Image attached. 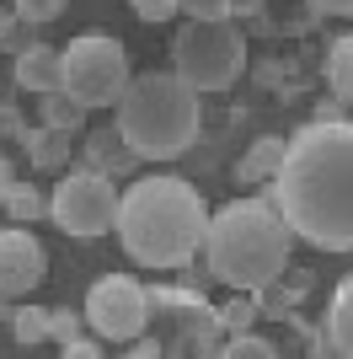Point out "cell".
Returning a JSON list of instances; mask_svg holds the SVG:
<instances>
[{
	"label": "cell",
	"instance_id": "1",
	"mask_svg": "<svg viewBox=\"0 0 353 359\" xmlns=\"http://www.w3.org/2000/svg\"><path fill=\"white\" fill-rule=\"evenodd\" d=\"M268 198L294 241L316 252H353V123L310 118L300 135H289Z\"/></svg>",
	"mask_w": 353,
	"mask_h": 359
},
{
	"label": "cell",
	"instance_id": "2",
	"mask_svg": "<svg viewBox=\"0 0 353 359\" xmlns=\"http://www.w3.org/2000/svg\"><path fill=\"white\" fill-rule=\"evenodd\" d=\"M113 231L139 269H182L204 252L209 204L182 177H134L118 198Z\"/></svg>",
	"mask_w": 353,
	"mask_h": 359
},
{
	"label": "cell",
	"instance_id": "3",
	"mask_svg": "<svg viewBox=\"0 0 353 359\" xmlns=\"http://www.w3.org/2000/svg\"><path fill=\"white\" fill-rule=\"evenodd\" d=\"M289 252H294V231L273 210L268 188L263 198H235V204H220V215H209L204 263L220 285L263 290L289 273Z\"/></svg>",
	"mask_w": 353,
	"mask_h": 359
},
{
	"label": "cell",
	"instance_id": "4",
	"mask_svg": "<svg viewBox=\"0 0 353 359\" xmlns=\"http://www.w3.org/2000/svg\"><path fill=\"white\" fill-rule=\"evenodd\" d=\"M113 113H118L113 118L118 140L139 161H176L198 140V123H204L198 91L176 70H139L129 81V91L118 97Z\"/></svg>",
	"mask_w": 353,
	"mask_h": 359
},
{
	"label": "cell",
	"instance_id": "5",
	"mask_svg": "<svg viewBox=\"0 0 353 359\" xmlns=\"http://www.w3.org/2000/svg\"><path fill=\"white\" fill-rule=\"evenodd\" d=\"M172 70L198 97L204 91H230L247 70V38L235 27V16H220V22H193L188 16L172 38Z\"/></svg>",
	"mask_w": 353,
	"mask_h": 359
},
{
	"label": "cell",
	"instance_id": "6",
	"mask_svg": "<svg viewBox=\"0 0 353 359\" xmlns=\"http://www.w3.org/2000/svg\"><path fill=\"white\" fill-rule=\"evenodd\" d=\"M129 54L113 32H81L64 48V91L81 107H118V97L129 91Z\"/></svg>",
	"mask_w": 353,
	"mask_h": 359
},
{
	"label": "cell",
	"instance_id": "7",
	"mask_svg": "<svg viewBox=\"0 0 353 359\" xmlns=\"http://www.w3.org/2000/svg\"><path fill=\"white\" fill-rule=\"evenodd\" d=\"M150 295V327L161 332L166 354H220L225 327H220V306H209L198 290H172L155 285Z\"/></svg>",
	"mask_w": 353,
	"mask_h": 359
},
{
	"label": "cell",
	"instance_id": "8",
	"mask_svg": "<svg viewBox=\"0 0 353 359\" xmlns=\"http://www.w3.org/2000/svg\"><path fill=\"white\" fill-rule=\"evenodd\" d=\"M118 182L102 177V172H70V177H59L54 198H48V220L64 231V236H102L118 225Z\"/></svg>",
	"mask_w": 353,
	"mask_h": 359
},
{
	"label": "cell",
	"instance_id": "9",
	"mask_svg": "<svg viewBox=\"0 0 353 359\" xmlns=\"http://www.w3.org/2000/svg\"><path fill=\"white\" fill-rule=\"evenodd\" d=\"M86 322L97 338H113V344H129V338H139V332L150 327V295L139 279H129V273H102L97 285L86 290Z\"/></svg>",
	"mask_w": 353,
	"mask_h": 359
},
{
	"label": "cell",
	"instance_id": "10",
	"mask_svg": "<svg viewBox=\"0 0 353 359\" xmlns=\"http://www.w3.org/2000/svg\"><path fill=\"white\" fill-rule=\"evenodd\" d=\"M48 279V252L27 225L0 231V295H32Z\"/></svg>",
	"mask_w": 353,
	"mask_h": 359
},
{
	"label": "cell",
	"instance_id": "11",
	"mask_svg": "<svg viewBox=\"0 0 353 359\" xmlns=\"http://www.w3.org/2000/svg\"><path fill=\"white\" fill-rule=\"evenodd\" d=\"M11 81H16L22 91H32V97L59 91V86H64V48H54V43H27L22 54H16V65H11Z\"/></svg>",
	"mask_w": 353,
	"mask_h": 359
},
{
	"label": "cell",
	"instance_id": "12",
	"mask_svg": "<svg viewBox=\"0 0 353 359\" xmlns=\"http://www.w3.org/2000/svg\"><path fill=\"white\" fill-rule=\"evenodd\" d=\"M81 156H86L91 172H102V177H129L134 182V166H139V156H134L123 140H118V129H91V140L81 145Z\"/></svg>",
	"mask_w": 353,
	"mask_h": 359
},
{
	"label": "cell",
	"instance_id": "13",
	"mask_svg": "<svg viewBox=\"0 0 353 359\" xmlns=\"http://www.w3.org/2000/svg\"><path fill=\"white\" fill-rule=\"evenodd\" d=\"M22 150H27V166H38V172H64L75 156V135L38 123V129H22Z\"/></svg>",
	"mask_w": 353,
	"mask_h": 359
},
{
	"label": "cell",
	"instance_id": "14",
	"mask_svg": "<svg viewBox=\"0 0 353 359\" xmlns=\"http://www.w3.org/2000/svg\"><path fill=\"white\" fill-rule=\"evenodd\" d=\"M284 145H289V140H279V135L251 140L247 156L235 161V182H241V188H268V182L279 177V166H284Z\"/></svg>",
	"mask_w": 353,
	"mask_h": 359
},
{
	"label": "cell",
	"instance_id": "15",
	"mask_svg": "<svg viewBox=\"0 0 353 359\" xmlns=\"http://www.w3.org/2000/svg\"><path fill=\"white\" fill-rule=\"evenodd\" d=\"M321 332L332 338V354L338 359H353V273L338 285V295H332V306H326Z\"/></svg>",
	"mask_w": 353,
	"mask_h": 359
},
{
	"label": "cell",
	"instance_id": "16",
	"mask_svg": "<svg viewBox=\"0 0 353 359\" xmlns=\"http://www.w3.org/2000/svg\"><path fill=\"white\" fill-rule=\"evenodd\" d=\"M305 290H310V273H289V285H263V290H251V300H257V316H294V306L305 300Z\"/></svg>",
	"mask_w": 353,
	"mask_h": 359
},
{
	"label": "cell",
	"instance_id": "17",
	"mask_svg": "<svg viewBox=\"0 0 353 359\" xmlns=\"http://www.w3.org/2000/svg\"><path fill=\"white\" fill-rule=\"evenodd\" d=\"M86 113H91V107H81L64 86L38 97V123H48V129H64V135H81V129H86Z\"/></svg>",
	"mask_w": 353,
	"mask_h": 359
},
{
	"label": "cell",
	"instance_id": "18",
	"mask_svg": "<svg viewBox=\"0 0 353 359\" xmlns=\"http://www.w3.org/2000/svg\"><path fill=\"white\" fill-rule=\"evenodd\" d=\"M326 86H332V97H338V102L353 107V32L326 48Z\"/></svg>",
	"mask_w": 353,
	"mask_h": 359
},
{
	"label": "cell",
	"instance_id": "19",
	"mask_svg": "<svg viewBox=\"0 0 353 359\" xmlns=\"http://www.w3.org/2000/svg\"><path fill=\"white\" fill-rule=\"evenodd\" d=\"M6 215H11L16 225H32L48 215V194L38 188V182H11V194H6Z\"/></svg>",
	"mask_w": 353,
	"mask_h": 359
},
{
	"label": "cell",
	"instance_id": "20",
	"mask_svg": "<svg viewBox=\"0 0 353 359\" xmlns=\"http://www.w3.org/2000/svg\"><path fill=\"white\" fill-rule=\"evenodd\" d=\"M11 338H16L22 348L48 344V306H16V316H11Z\"/></svg>",
	"mask_w": 353,
	"mask_h": 359
},
{
	"label": "cell",
	"instance_id": "21",
	"mask_svg": "<svg viewBox=\"0 0 353 359\" xmlns=\"http://www.w3.org/2000/svg\"><path fill=\"white\" fill-rule=\"evenodd\" d=\"M220 354L225 359H273L279 354V344H273V338H257V332H230V338H225L220 344Z\"/></svg>",
	"mask_w": 353,
	"mask_h": 359
},
{
	"label": "cell",
	"instance_id": "22",
	"mask_svg": "<svg viewBox=\"0 0 353 359\" xmlns=\"http://www.w3.org/2000/svg\"><path fill=\"white\" fill-rule=\"evenodd\" d=\"M220 327H225V338H230V332L257 327V300H251V290L241 300H225V306H220Z\"/></svg>",
	"mask_w": 353,
	"mask_h": 359
},
{
	"label": "cell",
	"instance_id": "23",
	"mask_svg": "<svg viewBox=\"0 0 353 359\" xmlns=\"http://www.w3.org/2000/svg\"><path fill=\"white\" fill-rule=\"evenodd\" d=\"M11 6H16V16H22V22L43 27V22H59V16H64V6H70V0H11Z\"/></svg>",
	"mask_w": 353,
	"mask_h": 359
},
{
	"label": "cell",
	"instance_id": "24",
	"mask_svg": "<svg viewBox=\"0 0 353 359\" xmlns=\"http://www.w3.org/2000/svg\"><path fill=\"white\" fill-rule=\"evenodd\" d=\"M81 322H86V311H70V306H54V311H48V338H54V344H70L75 332H81Z\"/></svg>",
	"mask_w": 353,
	"mask_h": 359
},
{
	"label": "cell",
	"instance_id": "25",
	"mask_svg": "<svg viewBox=\"0 0 353 359\" xmlns=\"http://www.w3.org/2000/svg\"><path fill=\"white\" fill-rule=\"evenodd\" d=\"M176 11L193 22H220V16H230V0H176Z\"/></svg>",
	"mask_w": 353,
	"mask_h": 359
},
{
	"label": "cell",
	"instance_id": "26",
	"mask_svg": "<svg viewBox=\"0 0 353 359\" xmlns=\"http://www.w3.org/2000/svg\"><path fill=\"white\" fill-rule=\"evenodd\" d=\"M129 6H134L139 22H150V27H161V22H172V16H176V0H129Z\"/></svg>",
	"mask_w": 353,
	"mask_h": 359
},
{
	"label": "cell",
	"instance_id": "27",
	"mask_svg": "<svg viewBox=\"0 0 353 359\" xmlns=\"http://www.w3.org/2000/svg\"><path fill=\"white\" fill-rule=\"evenodd\" d=\"M32 22H22V16H11V22H6V32H0V48H6V54H22V48L32 43Z\"/></svg>",
	"mask_w": 353,
	"mask_h": 359
},
{
	"label": "cell",
	"instance_id": "28",
	"mask_svg": "<svg viewBox=\"0 0 353 359\" xmlns=\"http://www.w3.org/2000/svg\"><path fill=\"white\" fill-rule=\"evenodd\" d=\"M64 348V359H102V338H86V332H75L70 344H59Z\"/></svg>",
	"mask_w": 353,
	"mask_h": 359
},
{
	"label": "cell",
	"instance_id": "29",
	"mask_svg": "<svg viewBox=\"0 0 353 359\" xmlns=\"http://www.w3.org/2000/svg\"><path fill=\"white\" fill-rule=\"evenodd\" d=\"M22 129H27V118L16 113V102H0V135H6V140H22Z\"/></svg>",
	"mask_w": 353,
	"mask_h": 359
},
{
	"label": "cell",
	"instance_id": "30",
	"mask_svg": "<svg viewBox=\"0 0 353 359\" xmlns=\"http://www.w3.org/2000/svg\"><path fill=\"white\" fill-rule=\"evenodd\" d=\"M129 354H134V359H155V354H166V344H161V338H145V332H139V338H129Z\"/></svg>",
	"mask_w": 353,
	"mask_h": 359
},
{
	"label": "cell",
	"instance_id": "31",
	"mask_svg": "<svg viewBox=\"0 0 353 359\" xmlns=\"http://www.w3.org/2000/svg\"><path fill=\"white\" fill-rule=\"evenodd\" d=\"M321 16H353V0H310Z\"/></svg>",
	"mask_w": 353,
	"mask_h": 359
},
{
	"label": "cell",
	"instance_id": "32",
	"mask_svg": "<svg viewBox=\"0 0 353 359\" xmlns=\"http://www.w3.org/2000/svg\"><path fill=\"white\" fill-rule=\"evenodd\" d=\"M316 118H321V123H332V118H348V102H338V97H332V102H321V107H316Z\"/></svg>",
	"mask_w": 353,
	"mask_h": 359
},
{
	"label": "cell",
	"instance_id": "33",
	"mask_svg": "<svg viewBox=\"0 0 353 359\" xmlns=\"http://www.w3.org/2000/svg\"><path fill=\"white\" fill-rule=\"evenodd\" d=\"M11 182H16V166L0 156V204H6V194H11Z\"/></svg>",
	"mask_w": 353,
	"mask_h": 359
},
{
	"label": "cell",
	"instance_id": "34",
	"mask_svg": "<svg viewBox=\"0 0 353 359\" xmlns=\"http://www.w3.org/2000/svg\"><path fill=\"white\" fill-rule=\"evenodd\" d=\"M263 11V0H230V16H257Z\"/></svg>",
	"mask_w": 353,
	"mask_h": 359
},
{
	"label": "cell",
	"instance_id": "35",
	"mask_svg": "<svg viewBox=\"0 0 353 359\" xmlns=\"http://www.w3.org/2000/svg\"><path fill=\"white\" fill-rule=\"evenodd\" d=\"M16 316V306H11V295H0V322H11Z\"/></svg>",
	"mask_w": 353,
	"mask_h": 359
},
{
	"label": "cell",
	"instance_id": "36",
	"mask_svg": "<svg viewBox=\"0 0 353 359\" xmlns=\"http://www.w3.org/2000/svg\"><path fill=\"white\" fill-rule=\"evenodd\" d=\"M6 22H11V16H6V11H0V32H6Z\"/></svg>",
	"mask_w": 353,
	"mask_h": 359
}]
</instances>
